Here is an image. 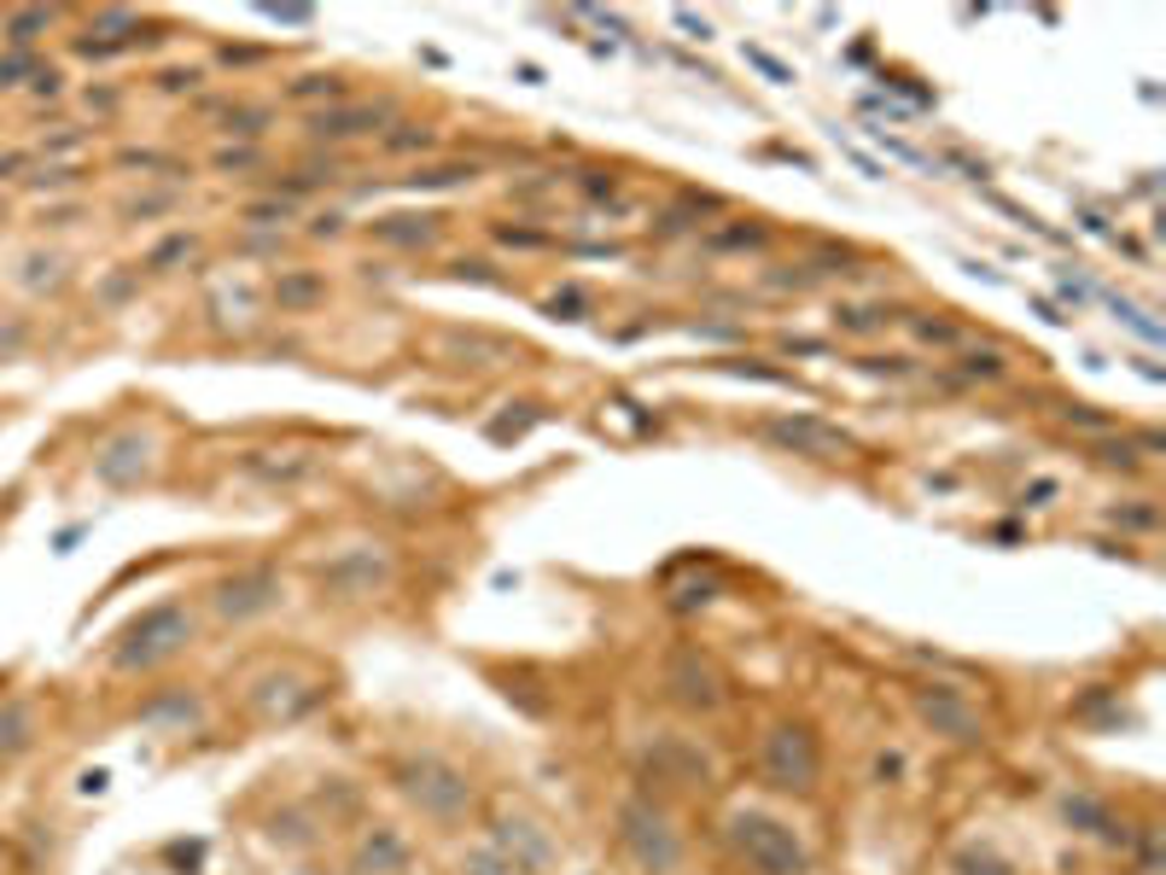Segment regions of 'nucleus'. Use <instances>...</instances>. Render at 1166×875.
Instances as JSON below:
<instances>
[{
    "mask_svg": "<svg viewBox=\"0 0 1166 875\" xmlns=\"http://www.w3.org/2000/svg\"><path fill=\"white\" fill-rule=\"evenodd\" d=\"M747 59H753V64H758V71H765V76H776V82H788V71H782V64H776L770 53H747Z\"/></svg>",
    "mask_w": 1166,
    "mask_h": 875,
    "instance_id": "nucleus-9",
    "label": "nucleus"
},
{
    "mask_svg": "<svg viewBox=\"0 0 1166 875\" xmlns=\"http://www.w3.org/2000/svg\"><path fill=\"white\" fill-rule=\"evenodd\" d=\"M735 847L758 875H805V847L776 817H758V812L735 817Z\"/></svg>",
    "mask_w": 1166,
    "mask_h": 875,
    "instance_id": "nucleus-1",
    "label": "nucleus"
},
{
    "mask_svg": "<svg viewBox=\"0 0 1166 875\" xmlns=\"http://www.w3.org/2000/svg\"><path fill=\"white\" fill-rule=\"evenodd\" d=\"M181 643H188V619H181L176 608H158V613H146L141 625L129 631L123 666H152V660H164V654L181 648Z\"/></svg>",
    "mask_w": 1166,
    "mask_h": 875,
    "instance_id": "nucleus-2",
    "label": "nucleus"
},
{
    "mask_svg": "<svg viewBox=\"0 0 1166 875\" xmlns=\"http://www.w3.org/2000/svg\"><path fill=\"white\" fill-rule=\"evenodd\" d=\"M922 712L934 718V723H945V730H957L962 742H969V735H974V718H969V706H962V700H951V695H945V688H939V695H922Z\"/></svg>",
    "mask_w": 1166,
    "mask_h": 875,
    "instance_id": "nucleus-6",
    "label": "nucleus"
},
{
    "mask_svg": "<svg viewBox=\"0 0 1166 875\" xmlns=\"http://www.w3.org/2000/svg\"><path fill=\"white\" fill-rule=\"evenodd\" d=\"M624 823H630L636 858H641L648 870H671V864H677V847H671V835H665V823H659V817H648V812H624Z\"/></svg>",
    "mask_w": 1166,
    "mask_h": 875,
    "instance_id": "nucleus-4",
    "label": "nucleus"
},
{
    "mask_svg": "<svg viewBox=\"0 0 1166 875\" xmlns=\"http://www.w3.org/2000/svg\"><path fill=\"white\" fill-rule=\"evenodd\" d=\"M472 875H502V870L490 864V858H472Z\"/></svg>",
    "mask_w": 1166,
    "mask_h": 875,
    "instance_id": "nucleus-10",
    "label": "nucleus"
},
{
    "mask_svg": "<svg viewBox=\"0 0 1166 875\" xmlns=\"http://www.w3.org/2000/svg\"><path fill=\"white\" fill-rule=\"evenodd\" d=\"M765 765L782 788H810L817 782V742L805 730H776L765 747Z\"/></svg>",
    "mask_w": 1166,
    "mask_h": 875,
    "instance_id": "nucleus-3",
    "label": "nucleus"
},
{
    "mask_svg": "<svg viewBox=\"0 0 1166 875\" xmlns=\"http://www.w3.org/2000/svg\"><path fill=\"white\" fill-rule=\"evenodd\" d=\"M385 111H339V117H321V134H362V123H380Z\"/></svg>",
    "mask_w": 1166,
    "mask_h": 875,
    "instance_id": "nucleus-7",
    "label": "nucleus"
},
{
    "mask_svg": "<svg viewBox=\"0 0 1166 875\" xmlns=\"http://www.w3.org/2000/svg\"><path fill=\"white\" fill-rule=\"evenodd\" d=\"M257 590H268V578H257V584H240V590H233V584H228L223 608H228V613H251V608H263L268 596H257Z\"/></svg>",
    "mask_w": 1166,
    "mask_h": 875,
    "instance_id": "nucleus-8",
    "label": "nucleus"
},
{
    "mask_svg": "<svg viewBox=\"0 0 1166 875\" xmlns=\"http://www.w3.org/2000/svg\"><path fill=\"white\" fill-rule=\"evenodd\" d=\"M770 438L776 444H793V450H810V456H834V450H846V432L817 427V420H776Z\"/></svg>",
    "mask_w": 1166,
    "mask_h": 875,
    "instance_id": "nucleus-5",
    "label": "nucleus"
}]
</instances>
